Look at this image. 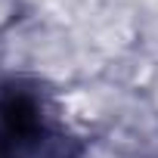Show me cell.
I'll list each match as a JSON object with an SVG mask.
<instances>
[{
	"label": "cell",
	"mask_w": 158,
	"mask_h": 158,
	"mask_svg": "<svg viewBox=\"0 0 158 158\" xmlns=\"http://www.w3.org/2000/svg\"><path fill=\"white\" fill-rule=\"evenodd\" d=\"M0 118H3L10 136L16 139H31L40 133L44 127V106L40 99L25 90V87H10L3 93V99H0Z\"/></svg>",
	"instance_id": "cell-1"
}]
</instances>
